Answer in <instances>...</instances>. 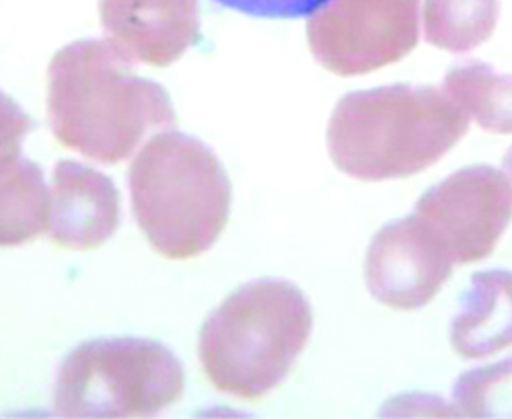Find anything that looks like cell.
Here are the masks:
<instances>
[{
    "instance_id": "obj_1",
    "label": "cell",
    "mask_w": 512,
    "mask_h": 419,
    "mask_svg": "<svg viewBox=\"0 0 512 419\" xmlns=\"http://www.w3.org/2000/svg\"><path fill=\"white\" fill-rule=\"evenodd\" d=\"M48 118L62 146L105 165L128 159L146 132L175 126L165 89L140 79L103 40L75 42L52 58Z\"/></svg>"
},
{
    "instance_id": "obj_2",
    "label": "cell",
    "mask_w": 512,
    "mask_h": 419,
    "mask_svg": "<svg viewBox=\"0 0 512 419\" xmlns=\"http://www.w3.org/2000/svg\"><path fill=\"white\" fill-rule=\"evenodd\" d=\"M469 116L441 87L389 85L350 93L327 126L329 157L360 181L422 173L465 136Z\"/></svg>"
},
{
    "instance_id": "obj_3",
    "label": "cell",
    "mask_w": 512,
    "mask_h": 419,
    "mask_svg": "<svg viewBox=\"0 0 512 419\" xmlns=\"http://www.w3.org/2000/svg\"><path fill=\"white\" fill-rule=\"evenodd\" d=\"M132 212L146 241L167 259H192L225 231L231 183L200 140L161 132L128 169Z\"/></svg>"
},
{
    "instance_id": "obj_4",
    "label": "cell",
    "mask_w": 512,
    "mask_h": 419,
    "mask_svg": "<svg viewBox=\"0 0 512 419\" xmlns=\"http://www.w3.org/2000/svg\"><path fill=\"white\" fill-rule=\"evenodd\" d=\"M305 294L288 282L262 280L239 288L202 327L198 354L210 385L241 401L276 389L311 335Z\"/></svg>"
},
{
    "instance_id": "obj_5",
    "label": "cell",
    "mask_w": 512,
    "mask_h": 419,
    "mask_svg": "<svg viewBox=\"0 0 512 419\" xmlns=\"http://www.w3.org/2000/svg\"><path fill=\"white\" fill-rule=\"evenodd\" d=\"M177 358L144 339L91 341L72 352L56 378L62 417H149L184 397Z\"/></svg>"
},
{
    "instance_id": "obj_6",
    "label": "cell",
    "mask_w": 512,
    "mask_h": 419,
    "mask_svg": "<svg viewBox=\"0 0 512 419\" xmlns=\"http://www.w3.org/2000/svg\"><path fill=\"white\" fill-rule=\"evenodd\" d=\"M420 37V0H327L307 23L315 60L340 76L408 56Z\"/></svg>"
},
{
    "instance_id": "obj_7",
    "label": "cell",
    "mask_w": 512,
    "mask_h": 419,
    "mask_svg": "<svg viewBox=\"0 0 512 419\" xmlns=\"http://www.w3.org/2000/svg\"><path fill=\"white\" fill-rule=\"evenodd\" d=\"M455 255L438 228L414 212L373 237L364 280L375 300L395 311H416L449 280Z\"/></svg>"
},
{
    "instance_id": "obj_8",
    "label": "cell",
    "mask_w": 512,
    "mask_h": 419,
    "mask_svg": "<svg viewBox=\"0 0 512 419\" xmlns=\"http://www.w3.org/2000/svg\"><path fill=\"white\" fill-rule=\"evenodd\" d=\"M416 212L449 243L457 263L486 259L512 220V187L488 165L459 169L418 200Z\"/></svg>"
},
{
    "instance_id": "obj_9",
    "label": "cell",
    "mask_w": 512,
    "mask_h": 419,
    "mask_svg": "<svg viewBox=\"0 0 512 419\" xmlns=\"http://www.w3.org/2000/svg\"><path fill=\"white\" fill-rule=\"evenodd\" d=\"M101 27L132 64L165 68L200 37L198 0H99Z\"/></svg>"
},
{
    "instance_id": "obj_10",
    "label": "cell",
    "mask_w": 512,
    "mask_h": 419,
    "mask_svg": "<svg viewBox=\"0 0 512 419\" xmlns=\"http://www.w3.org/2000/svg\"><path fill=\"white\" fill-rule=\"evenodd\" d=\"M120 194L114 181L75 161H60L50 189L48 235L62 249L89 251L116 233Z\"/></svg>"
},
{
    "instance_id": "obj_11",
    "label": "cell",
    "mask_w": 512,
    "mask_h": 419,
    "mask_svg": "<svg viewBox=\"0 0 512 419\" xmlns=\"http://www.w3.org/2000/svg\"><path fill=\"white\" fill-rule=\"evenodd\" d=\"M451 346L467 360L512 346V272L490 270L471 278V288L451 325Z\"/></svg>"
},
{
    "instance_id": "obj_12",
    "label": "cell",
    "mask_w": 512,
    "mask_h": 419,
    "mask_svg": "<svg viewBox=\"0 0 512 419\" xmlns=\"http://www.w3.org/2000/svg\"><path fill=\"white\" fill-rule=\"evenodd\" d=\"M44 171L19 152H0V247H19L48 231Z\"/></svg>"
},
{
    "instance_id": "obj_13",
    "label": "cell",
    "mask_w": 512,
    "mask_h": 419,
    "mask_svg": "<svg viewBox=\"0 0 512 419\" xmlns=\"http://www.w3.org/2000/svg\"><path fill=\"white\" fill-rule=\"evenodd\" d=\"M443 89L484 130L512 134V74H500L484 62H469L445 76Z\"/></svg>"
},
{
    "instance_id": "obj_14",
    "label": "cell",
    "mask_w": 512,
    "mask_h": 419,
    "mask_svg": "<svg viewBox=\"0 0 512 419\" xmlns=\"http://www.w3.org/2000/svg\"><path fill=\"white\" fill-rule=\"evenodd\" d=\"M500 0H426L422 9L428 44L463 54L471 52L494 33Z\"/></svg>"
},
{
    "instance_id": "obj_15",
    "label": "cell",
    "mask_w": 512,
    "mask_h": 419,
    "mask_svg": "<svg viewBox=\"0 0 512 419\" xmlns=\"http://www.w3.org/2000/svg\"><path fill=\"white\" fill-rule=\"evenodd\" d=\"M453 405L467 417H512V358L459 376Z\"/></svg>"
},
{
    "instance_id": "obj_16",
    "label": "cell",
    "mask_w": 512,
    "mask_h": 419,
    "mask_svg": "<svg viewBox=\"0 0 512 419\" xmlns=\"http://www.w3.org/2000/svg\"><path fill=\"white\" fill-rule=\"evenodd\" d=\"M212 3L262 19H301L311 17L327 0H212Z\"/></svg>"
},
{
    "instance_id": "obj_17",
    "label": "cell",
    "mask_w": 512,
    "mask_h": 419,
    "mask_svg": "<svg viewBox=\"0 0 512 419\" xmlns=\"http://www.w3.org/2000/svg\"><path fill=\"white\" fill-rule=\"evenodd\" d=\"M31 128L27 113L9 95L0 93V152H19Z\"/></svg>"
},
{
    "instance_id": "obj_18",
    "label": "cell",
    "mask_w": 512,
    "mask_h": 419,
    "mask_svg": "<svg viewBox=\"0 0 512 419\" xmlns=\"http://www.w3.org/2000/svg\"><path fill=\"white\" fill-rule=\"evenodd\" d=\"M383 415L387 417H455L459 415L455 405L445 403L441 397L430 395H404L395 397L383 407Z\"/></svg>"
},
{
    "instance_id": "obj_19",
    "label": "cell",
    "mask_w": 512,
    "mask_h": 419,
    "mask_svg": "<svg viewBox=\"0 0 512 419\" xmlns=\"http://www.w3.org/2000/svg\"><path fill=\"white\" fill-rule=\"evenodd\" d=\"M502 173L506 175L510 187H512V146L508 148V152L504 155V161H502Z\"/></svg>"
}]
</instances>
